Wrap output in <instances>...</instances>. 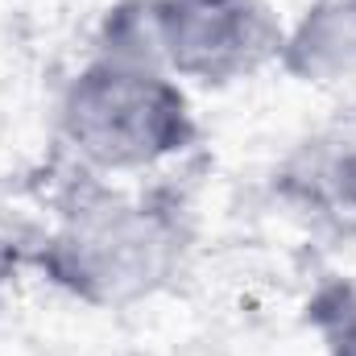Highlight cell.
<instances>
[{
	"instance_id": "1",
	"label": "cell",
	"mask_w": 356,
	"mask_h": 356,
	"mask_svg": "<svg viewBox=\"0 0 356 356\" xmlns=\"http://www.w3.org/2000/svg\"><path fill=\"white\" fill-rule=\"evenodd\" d=\"M79 182L33 249L42 282L91 311H124L175 286L195 249V216L175 186Z\"/></svg>"
},
{
	"instance_id": "2",
	"label": "cell",
	"mask_w": 356,
	"mask_h": 356,
	"mask_svg": "<svg viewBox=\"0 0 356 356\" xmlns=\"http://www.w3.org/2000/svg\"><path fill=\"white\" fill-rule=\"evenodd\" d=\"M54 133L83 175L141 178L199 145V116L186 88L162 67L88 54L58 91Z\"/></svg>"
},
{
	"instance_id": "4",
	"label": "cell",
	"mask_w": 356,
	"mask_h": 356,
	"mask_svg": "<svg viewBox=\"0 0 356 356\" xmlns=\"http://www.w3.org/2000/svg\"><path fill=\"white\" fill-rule=\"evenodd\" d=\"M269 191L307 228L356 236V99L290 141L269 170Z\"/></svg>"
},
{
	"instance_id": "5",
	"label": "cell",
	"mask_w": 356,
	"mask_h": 356,
	"mask_svg": "<svg viewBox=\"0 0 356 356\" xmlns=\"http://www.w3.org/2000/svg\"><path fill=\"white\" fill-rule=\"evenodd\" d=\"M277 71L302 88L356 83V0H311L282 29Z\"/></svg>"
},
{
	"instance_id": "3",
	"label": "cell",
	"mask_w": 356,
	"mask_h": 356,
	"mask_svg": "<svg viewBox=\"0 0 356 356\" xmlns=\"http://www.w3.org/2000/svg\"><path fill=\"white\" fill-rule=\"evenodd\" d=\"M154 54L182 88H232L277 67L286 21L269 0H149Z\"/></svg>"
},
{
	"instance_id": "6",
	"label": "cell",
	"mask_w": 356,
	"mask_h": 356,
	"mask_svg": "<svg viewBox=\"0 0 356 356\" xmlns=\"http://www.w3.org/2000/svg\"><path fill=\"white\" fill-rule=\"evenodd\" d=\"M307 327L323 356H356V277L323 273L307 294Z\"/></svg>"
}]
</instances>
